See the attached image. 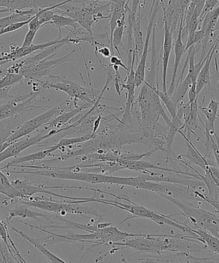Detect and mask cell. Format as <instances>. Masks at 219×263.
Instances as JSON below:
<instances>
[{
    "label": "cell",
    "mask_w": 219,
    "mask_h": 263,
    "mask_svg": "<svg viewBox=\"0 0 219 263\" xmlns=\"http://www.w3.org/2000/svg\"><path fill=\"white\" fill-rule=\"evenodd\" d=\"M57 134H58V129H53L47 134H44V132L41 131L36 136L31 138L27 137L25 139L24 137L12 142L4 152L0 153V163L9 158L16 157L28 148L37 145L43 140L49 139Z\"/></svg>",
    "instance_id": "obj_10"
},
{
    "label": "cell",
    "mask_w": 219,
    "mask_h": 263,
    "mask_svg": "<svg viewBox=\"0 0 219 263\" xmlns=\"http://www.w3.org/2000/svg\"><path fill=\"white\" fill-rule=\"evenodd\" d=\"M0 255H1L2 259L4 260V261L5 262H7V258L6 257V255H5L3 247H2L1 242H0Z\"/></svg>",
    "instance_id": "obj_51"
},
{
    "label": "cell",
    "mask_w": 219,
    "mask_h": 263,
    "mask_svg": "<svg viewBox=\"0 0 219 263\" xmlns=\"http://www.w3.org/2000/svg\"><path fill=\"white\" fill-rule=\"evenodd\" d=\"M16 203L17 204L13 209H11V210H8L9 216L6 219V222L9 221L12 218H16V217H20V218L23 219H32L38 221H39V218H42L47 219L49 222H52V223H53L52 219H57V220L59 221L61 218V216H59V214L58 215H54V214L47 213H37V212L30 210L29 206L25 205V204Z\"/></svg>",
    "instance_id": "obj_16"
},
{
    "label": "cell",
    "mask_w": 219,
    "mask_h": 263,
    "mask_svg": "<svg viewBox=\"0 0 219 263\" xmlns=\"http://www.w3.org/2000/svg\"><path fill=\"white\" fill-rule=\"evenodd\" d=\"M164 25L165 34L162 56V91L165 93H167V74L169 58L172 48V32L170 28L168 27L166 22H164Z\"/></svg>",
    "instance_id": "obj_22"
},
{
    "label": "cell",
    "mask_w": 219,
    "mask_h": 263,
    "mask_svg": "<svg viewBox=\"0 0 219 263\" xmlns=\"http://www.w3.org/2000/svg\"><path fill=\"white\" fill-rule=\"evenodd\" d=\"M178 133L184 138L186 142H187V144H186V152L184 154L178 156L176 158L175 161L182 160L183 158H185L189 162L188 163L190 165L199 166V167L202 168L204 171H205L210 164H209L208 160L206 159L205 156L201 154L200 152L193 145L192 142H191V140H188L186 137L185 135L183 134L182 131H179Z\"/></svg>",
    "instance_id": "obj_18"
},
{
    "label": "cell",
    "mask_w": 219,
    "mask_h": 263,
    "mask_svg": "<svg viewBox=\"0 0 219 263\" xmlns=\"http://www.w3.org/2000/svg\"><path fill=\"white\" fill-rule=\"evenodd\" d=\"M65 43L68 44L69 37L67 36L58 37L57 39L51 41V42L42 43V44H32L28 47H11V50L9 53H6L4 56L0 58V66L4 64L11 62V61L21 60V59L27 57L38 50H42L51 46L59 44V43Z\"/></svg>",
    "instance_id": "obj_11"
},
{
    "label": "cell",
    "mask_w": 219,
    "mask_h": 263,
    "mask_svg": "<svg viewBox=\"0 0 219 263\" xmlns=\"http://www.w3.org/2000/svg\"><path fill=\"white\" fill-rule=\"evenodd\" d=\"M91 191L106 194V195L113 196L114 198L119 199V200H124L128 201L130 204L127 205V204L118 202V201H116L105 200V199L94 198L93 200L94 202L114 206H116V208L121 209V210L128 211V213L132 214V217H131V218H146L149 219V220L154 221L155 223L160 224V226H169L175 227V228L180 230L181 231L188 232L189 234L192 232V228H191L190 226H187V224L178 222L177 220H176V219L172 218L170 216H165L164 215V214L155 213V212L149 210V209L144 208V206L137 205V204L132 202L129 199L113 195V194L104 192V191L99 190L91 189Z\"/></svg>",
    "instance_id": "obj_2"
},
{
    "label": "cell",
    "mask_w": 219,
    "mask_h": 263,
    "mask_svg": "<svg viewBox=\"0 0 219 263\" xmlns=\"http://www.w3.org/2000/svg\"><path fill=\"white\" fill-rule=\"evenodd\" d=\"M5 172L13 174H22V175H30L42 176L53 179L71 180L80 181V182L92 183V184H114L123 185L124 177H113L89 172H80V170H69L66 167H50L43 166L41 170L37 171H9L5 170Z\"/></svg>",
    "instance_id": "obj_1"
},
{
    "label": "cell",
    "mask_w": 219,
    "mask_h": 263,
    "mask_svg": "<svg viewBox=\"0 0 219 263\" xmlns=\"http://www.w3.org/2000/svg\"><path fill=\"white\" fill-rule=\"evenodd\" d=\"M117 162L119 163L122 167H123L124 168H127V170L141 171V172L144 174H149V175H151L152 173L151 171L148 170H151H151L167 171V172L169 173H186V172H183V171L180 170L160 167L159 165L154 164V163L146 162V161L142 160L138 161L118 160L117 161Z\"/></svg>",
    "instance_id": "obj_20"
},
{
    "label": "cell",
    "mask_w": 219,
    "mask_h": 263,
    "mask_svg": "<svg viewBox=\"0 0 219 263\" xmlns=\"http://www.w3.org/2000/svg\"><path fill=\"white\" fill-rule=\"evenodd\" d=\"M191 0H180L181 6H182L183 11H186L188 4H189Z\"/></svg>",
    "instance_id": "obj_49"
},
{
    "label": "cell",
    "mask_w": 219,
    "mask_h": 263,
    "mask_svg": "<svg viewBox=\"0 0 219 263\" xmlns=\"http://www.w3.org/2000/svg\"><path fill=\"white\" fill-rule=\"evenodd\" d=\"M66 0H0V7L11 12L26 10H41L55 7Z\"/></svg>",
    "instance_id": "obj_12"
},
{
    "label": "cell",
    "mask_w": 219,
    "mask_h": 263,
    "mask_svg": "<svg viewBox=\"0 0 219 263\" xmlns=\"http://www.w3.org/2000/svg\"><path fill=\"white\" fill-rule=\"evenodd\" d=\"M192 232L198 235L199 240L206 245L207 250L219 255V238L218 237L198 228H192Z\"/></svg>",
    "instance_id": "obj_29"
},
{
    "label": "cell",
    "mask_w": 219,
    "mask_h": 263,
    "mask_svg": "<svg viewBox=\"0 0 219 263\" xmlns=\"http://www.w3.org/2000/svg\"><path fill=\"white\" fill-rule=\"evenodd\" d=\"M131 7L130 11L132 14L137 15L141 14V8L144 9V0H130Z\"/></svg>",
    "instance_id": "obj_41"
},
{
    "label": "cell",
    "mask_w": 219,
    "mask_h": 263,
    "mask_svg": "<svg viewBox=\"0 0 219 263\" xmlns=\"http://www.w3.org/2000/svg\"><path fill=\"white\" fill-rule=\"evenodd\" d=\"M109 62L111 63L110 66L117 65L123 68L124 70L128 71V72L129 71V68L124 65L123 61H122L121 58L116 57L115 55H111V57H110Z\"/></svg>",
    "instance_id": "obj_43"
},
{
    "label": "cell",
    "mask_w": 219,
    "mask_h": 263,
    "mask_svg": "<svg viewBox=\"0 0 219 263\" xmlns=\"http://www.w3.org/2000/svg\"><path fill=\"white\" fill-rule=\"evenodd\" d=\"M94 51H96L97 52L100 53L102 55L104 56V58H108L112 55L111 50L108 47H102L98 48L97 47H94Z\"/></svg>",
    "instance_id": "obj_44"
},
{
    "label": "cell",
    "mask_w": 219,
    "mask_h": 263,
    "mask_svg": "<svg viewBox=\"0 0 219 263\" xmlns=\"http://www.w3.org/2000/svg\"><path fill=\"white\" fill-rule=\"evenodd\" d=\"M71 99L70 98L66 99L62 103L57 106L53 107L45 113L25 122L13 134L7 137L4 142L12 143L16 140L21 139L22 138L28 136L30 134L37 132L40 127H43L48 122L52 121L56 117L60 116L63 112L68 111L73 109L71 106Z\"/></svg>",
    "instance_id": "obj_5"
},
{
    "label": "cell",
    "mask_w": 219,
    "mask_h": 263,
    "mask_svg": "<svg viewBox=\"0 0 219 263\" xmlns=\"http://www.w3.org/2000/svg\"><path fill=\"white\" fill-rule=\"evenodd\" d=\"M12 231L16 232L17 234H18L20 236L22 237V238L27 240V241H29L30 243H31L33 246L35 248V249L39 250V251L41 252L46 257L48 258V260H50V262L63 263L66 262L64 261V260L60 259L59 257L56 256L55 254H53L52 252H50L49 250H48L47 248L45 247V245L39 241V239L33 238V237L29 236V235L24 233V232L15 229L13 227H12Z\"/></svg>",
    "instance_id": "obj_27"
},
{
    "label": "cell",
    "mask_w": 219,
    "mask_h": 263,
    "mask_svg": "<svg viewBox=\"0 0 219 263\" xmlns=\"http://www.w3.org/2000/svg\"><path fill=\"white\" fill-rule=\"evenodd\" d=\"M10 12V11L9 9H0V14L5 13V12Z\"/></svg>",
    "instance_id": "obj_53"
},
{
    "label": "cell",
    "mask_w": 219,
    "mask_h": 263,
    "mask_svg": "<svg viewBox=\"0 0 219 263\" xmlns=\"http://www.w3.org/2000/svg\"><path fill=\"white\" fill-rule=\"evenodd\" d=\"M93 105L94 104H93L84 103L83 105L78 106V108H75V109H71L70 111L63 112V113L60 114V116H58L56 117V118L52 120V121L46 124L45 126L43 127L42 131L45 132L50 128L60 129L62 128V126L68 124L69 122H70L71 119L77 116L81 111L85 110L86 109L91 108Z\"/></svg>",
    "instance_id": "obj_23"
},
{
    "label": "cell",
    "mask_w": 219,
    "mask_h": 263,
    "mask_svg": "<svg viewBox=\"0 0 219 263\" xmlns=\"http://www.w3.org/2000/svg\"><path fill=\"white\" fill-rule=\"evenodd\" d=\"M11 183L14 187L16 188L21 194L23 198H29L38 193L47 194V195L57 196L58 198H65V196L58 195L57 193L49 191V190H53V189H60V186L59 187L58 186L57 187H48V186L45 185H36L30 182L27 179L24 180L16 179L11 181Z\"/></svg>",
    "instance_id": "obj_15"
},
{
    "label": "cell",
    "mask_w": 219,
    "mask_h": 263,
    "mask_svg": "<svg viewBox=\"0 0 219 263\" xmlns=\"http://www.w3.org/2000/svg\"><path fill=\"white\" fill-rule=\"evenodd\" d=\"M48 79H54L58 82L56 83H50L41 80H35L42 85V90H46L47 89H55L56 90L62 91L68 94L70 98L73 100V105L75 108H78L79 100L84 102V103H90L94 104L97 99L96 96L94 93L93 87H87L81 85L70 79L66 78L65 77L55 76L52 74L48 77Z\"/></svg>",
    "instance_id": "obj_4"
},
{
    "label": "cell",
    "mask_w": 219,
    "mask_h": 263,
    "mask_svg": "<svg viewBox=\"0 0 219 263\" xmlns=\"http://www.w3.org/2000/svg\"><path fill=\"white\" fill-rule=\"evenodd\" d=\"M105 108H104L103 110L101 111V113L99 114V116L98 117H97V119L95 120V121L94 122V126H93V135H94L96 134L97 131H98L99 126H100V124L101 123L102 119H103V114L104 113V111H105Z\"/></svg>",
    "instance_id": "obj_45"
},
{
    "label": "cell",
    "mask_w": 219,
    "mask_h": 263,
    "mask_svg": "<svg viewBox=\"0 0 219 263\" xmlns=\"http://www.w3.org/2000/svg\"><path fill=\"white\" fill-rule=\"evenodd\" d=\"M213 155H214V157H215L216 166L219 168V146L214 149Z\"/></svg>",
    "instance_id": "obj_48"
},
{
    "label": "cell",
    "mask_w": 219,
    "mask_h": 263,
    "mask_svg": "<svg viewBox=\"0 0 219 263\" xmlns=\"http://www.w3.org/2000/svg\"><path fill=\"white\" fill-rule=\"evenodd\" d=\"M218 3V0H206L205 6H204V8L203 9L202 13L201 14L200 24V23L203 21L204 17L206 16V14H207L208 12H210L211 10L215 8V7Z\"/></svg>",
    "instance_id": "obj_40"
},
{
    "label": "cell",
    "mask_w": 219,
    "mask_h": 263,
    "mask_svg": "<svg viewBox=\"0 0 219 263\" xmlns=\"http://www.w3.org/2000/svg\"><path fill=\"white\" fill-rule=\"evenodd\" d=\"M44 90L40 89L27 94L12 96V98L0 103V121L10 119H16L22 114L29 113L35 109L49 108V106H35L32 101Z\"/></svg>",
    "instance_id": "obj_6"
},
{
    "label": "cell",
    "mask_w": 219,
    "mask_h": 263,
    "mask_svg": "<svg viewBox=\"0 0 219 263\" xmlns=\"http://www.w3.org/2000/svg\"><path fill=\"white\" fill-rule=\"evenodd\" d=\"M111 226V223H99L97 224L99 229H101L103 228H105L106 227H109Z\"/></svg>",
    "instance_id": "obj_52"
},
{
    "label": "cell",
    "mask_w": 219,
    "mask_h": 263,
    "mask_svg": "<svg viewBox=\"0 0 219 263\" xmlns=\"http://www.w3.org/2000/svg\"><path fill=\"white\" fill-rule=\"evenodd\" d=\"M197 101L198 99L193 103H190V113L183 122L182 129V131L184 130V132H183V134L190 140H191V134L194 135L198 138V140H200V138L195 134V132L198 131V130L203 132L202 129L199 126V122H200L203 126L205 124L201 118L200 114H199V106H198Z\"/></svg>",
    "instance_id": "obj_19"
},
{
    "label": "cell",
    "mask_w": 219,
    "mask_h": 263,
    "mask_svg": "<svg viewBox=\"0 0 219 263\" xmlns=\"http://www.w3.org/2000/svg\"><path fill=\"white\" fill-rule=\"evenodd\" d=\"M219 103L214 97L211 96L210 103L207 107L199 106V110L203 112L206 117L205 123L204 124L205 132H208L213 135H215V121L217 117Z\"/></svg>",
    "instance_id": "obj_24"
},
{
    "label": "cell",
    "mask_w": 219,
    "mask_h": 263,
    "mask_svg": "<svg viewBox=\"0 0 219 263\" xmlns=\"http://www.w3.org/2000/svg\"><path fill=\"white\" fill-rule=\"evenodd\" d=\"M138 189L152 191L159 194L161 196H169L182 201H203L202 199L196 193L197 191H193L185 186L176 184V183L152 182V181L144 180L141 178Z\"/></svg>",
    "instance_id": "obj_7"
},
{
    "label": "cell",
    "mask_w": 219,
    "mask_h": 263,
    "mask_svg": "<svg viewBox=\"0 0 219 263\" xmlns=\"http://www.w3.org/2000/svg\"><path fill=\"white\" fill-rule=\"evenodd\" d=\"M67 44L65 43H59V44L51 46V47L45 48L41 50V52L37 53V54H30L19 60L18 62L14 64L7 70V73H17L20 68L32 65V64L40 62L47 59H52L57 54V51L62 48L63 46Z\"/></svg>",
    "instance_id": "obj_13"
},
{
    "label": "cell",
    "mask_w": 219,
    "mask_h": 263,
    "mask_svg": "<svg viewBox=\"0 0 219 263\" xmlns=\"http://www.w3.org/2000/svg\"><path fill=\"white\" fill-rule=\"evenodd\" d=\"M149 85L151 87L152 90H154L155 92L159 97L160 99H161V101L164 103L172 119L175 118V117H177V106L176 105L174 102L172 101L170 97L168 96L167 93H165L163 92L162 91H160L159 88H157L156 87H152L150 85V84H149Z\"/></svg>",
    "instance_id": "obj_35"
},
{
    "label": "cell",
    "mask_w": 219,
    "mask_h": 263,
    "mask_svg": "<svg viewBox=\"0 0 219 263\" xmlns=\"http://www.w3.org/2000/svg\"><path fill=\"white\" fill-rule=\"evenodd\" d=\"M10 236L8 227H7V222L6 221H3L0 219V237L3 240L5 245H6L7 249H8V251L11 256L15 260V261L17 262H21L20 260L17 259L14 254L13 252L11 249V247L10 246L9 241V237Z\"/></svg>",
    "instance_id": "obj_37"
},
{
    "label": "cell",
    "mask_w": 219,
    "mask_h": 263,
    "mask_svg": "<svg viewBox=\"0 0 219 263\" xmlns=\"http://www.w3.org/2000/svg\"><path fill=\"white\" fill-rule=\"evenodd\" d=\"M192 76L189 73H188L184 80L182 81V83L176 88L174 92H173L172 95L170 97V98H171L176 105L177 106L180 102L183 101V99H184L186 94H187L191 86H192Z\"/></svg>",
    "instance_id": "obj_33"
},
{
    "label": "cell",
    "mask_w": 219,
    "mask_h": 263,
    "mask_svg": "<svg viewBox=\"0 0 219 263\" xmlns=\"http://www.w3.org/2000/svg\"><path fill=\"white\" fill-rule=\"evenodd\" d=\"M48 25H52L55 27L59 31L58 37H62V28L67 29V27L73 28V30H78L81 27L80 25L73 19L72 17L64 16V15L55 14L53 16L52 20Z\"/></svg>",
    "instance_id": "obj_30"
},
{
    "label": "cell",
    "mask_w": 219,
    "mask_h": 263,
    "mask_svg": "<svg viewBox=\"0 0 219 263\" xmlns=\"http://www.w3.org/2000/svg\"><path fill=\"white\" fill-rule=\"evenodd\" d=\"M218 17L219 5L215 9L214 8L210 12H208L204 17L203 21L200 23V29H202L205 30L206 37L208 39L215 30V28L216 23L218 22Z\"/></svg>",
    "instance_id": "obj_31"
},
{
    "label": "cell",
    "mask_w": 219,
    "mask_h": 263,
    "mask_svg": "<svg viewBox=\"0 0 219 263\" xmlns=\"http://www.w3.org/2000/svg\"><path fill=\"white\" fill-rule=\"evenodd\" d=\"M182 211L180 215L185 216L192 228H198L209 232L219 238V217L195 206L188 201L178 200L169 196H163Z\"/></svg>",
    "instance_id": "obj_3"
},
{
    "label": "cell",
    "mask_w": 219,
    "mask_h": 263,
    "mask_svg": "<svg viewBox=\"0 0 219 263\" xmlns=\"http://www.w3.org/2000/svg\"><path fill=\"white\" fill-rule=\"evenodd\" d=\"M37 32L33 31V30H29L27 34L25 35V40L22 47H30V45H32L33 42H34L35 35H36Z\"/></svg>",
    "instance_id": "obj_42"
},
{
    "label": "cell",
    "mask_w": 219,
    "mask_h": 263,
    "mask_svg": "<svg viewBox=\"0 0 219 263\" xmlns=\"http://www.w3.org/2000/svg\"><path fill=\"white\" fill-rule=\"evenodd\" d=\"M55 151L52 148L48 147V149L41 151L33 154L24 156L21 157L14 158L11 162L7 163L4 167L1 168L2 170H7L11 167H16V165L21 164V163L29 162H36V161H40L45 159L46 157L50 156L52 153Z\"/></svg>",
    "instance_id": "obj_26"
},
{
    "label": "cell",
    "mask_w": 219,
    "mask_h": 263,
    "mask_svg": "<svg viewBox=\"0 0 219 263\" xmlns=\"http://www.w3.org/2000/svg\"><path fill=\"white\" fill-rule=\"evenodd\" d=\"M75 52L73 50L68 54L57 60H50V59L42 60L37 63L24 66L19 69L18 74L24 78L31 80H40V79L48 78L55 68L67 63H75L71 56Z\"/></svg>",
    "instance_id": "obj_8"
},
{
    "label": "cell",
    "mask_w": 219,
    "mask_h": 263,
    "mask_svg": "<svg viewBox=\"0 0 219 263\" xmlns=\"http://www.w3.org/2000/svg\"><path fill=\"white\" fill-rule=\"evenodd\" d=\"M183 23H184V17H182L180 20L179 30H178L177 39L176 40L174 45V68H173V73L171 79V83H170V88L169 90L167 91L168 96L171 97L173 92H174L176 88V79L177 77V72L178 67H179L181 60H182L183 54H184L185 51V47L183 44L182 41V30L183 28Z\"/></svg>",
    "instance_id": "obj_17"
},
{
    "label": "cell",
    "mask_w": 219,
    "mask_h": 263,
    "mask_svg": "<svg viewBox=\"0 0 219 263\" xmlns=\"http://www.w3.org/2000/svg\"><path fill=\"white\" fill-rule=\"evenodd\" d=\"M158 151L157 149L151 151V152L144 153V154H135L128 152L121 153L120 151L117 150L116 155L118 160H123L128 161H138L143 159L145 157H151L155 152Z\"/></svg>",
    "instance_id": "obj_36"
},
{
    "label": "cell",
    "mask_w": 219,
    "mask_h": 263,
    "mask_svg": "<svg viewBox=\"0 0 219 263\" xmlns=\"http://www.w3.org/2000/svg\"><path fill=\"white\" fill-rule=\"evenodd\" d=\"M207 195H206L204 198V201L210 204V205L212 206L214 209L216 211V213L219 214V201L217 200H211V199L208 198Z\"/></svg>",
    "instance_id": "obj_47"
},
{
    "label": "cell",
    "mask_w": 219,
    "mask_h": 263,
    "mask_svg": "<svg viewBox=\"0 0 219 263\" xmlns=\"http://www.w3.org/2000/svg\"><path fill=\"white\" fill-rule=\"evenodd\" d=\"M0 194L6 196L15 202L23 198L21 194L14 187L11 182H10L8 178L4 175L1 168H0Z\"/></svg>",
    "instance_id": "obj_28"
},
{
    "label": "cell",
    "mask_w": 219,
    "mask_h": 263,
    "mask_svg": "<svg viewBox=\"0 0 219 263\" xmlns=\"http://www.w3.org/2000/svg\"><path fill=\"white\" fill-rule=\"evenodd\" d=\"M206 35L205 30L201 29L199 30H196L192 36L188 37V41L187 42V45L185 47V51L188 50V48L192 47V46L195 44H198L202 42L204 38L206 37Z\"/></svg>",
    "instance_id": "obj_38"
},
{
    "label": "cell",
    "mask_w": 219,
    "mask_h": 263,
    "mask_svg": "<svg viewBox=\"0 0 219 263\" xmlns=\"http://www.w3.org/2000/svg\"><path fill=\"white\" fill-rule=\"evenodd\" d=\"M126 17L125 16L122 17L121 20H119L118 21V27H117L115 30H114L113 40L111 43V48L112 54H114V49H116L117 52L119 53V55L120 56V58H122L121 53L120 52V48L123 47L122 44V40H123V36L124 34V25L126 24Z\"/></svg>",
    "instance_id": "obj_32"
},
{
    "label": "cell",
    "mask_w": 219,
    "mask_h": 263,
    "mask_svg": "<svg viewBox=\"0 0 219 263\" xmlns=\"http://www.w3.org/2000/svg\"><path fill=\"white\" fill-rule=\"evenodd\" d=\"M156 1H157V0H152V6H151V11H150V12H151L152 11V10H154L155 4V2H156Z\"/></svg>",
    "instance_id": "obj_54"
},
{
    "label": "cell",
    "mask_w": 219,
    "mask_h": 263,
    "mask_svg": "<svg viewBox=\"0 0 219 263\" xmlns=\"http://www.w3.org/2000/svg\"><path fill=\"white\" fill-rule=\"evenodd\" d=\"M11 144V143H9L7 142H3L0 143V153L4 152V151L6 149V148L8 147L9 145Z\"/></svg>",
    "instance_id": "obj_50"
},
{
    "label": "cell",
    "mask_w": 219,
    "mask_h": 263,
    "mask_svg": "<svg viewBox=\"0 0 219 263\" xmlns=\"http://www.w3.org/2000/svg\"><path fill=\"white\" fill-rule=\"evenodd\" d=\"M94 136V135H89L83 137L70 138V139H63H63L60 140V141L57 143V144L49 147L52 148L55 152V151L62 149V148H66L71 146V145L85 142L93 139Z\"/></svg>",
    "instance_id": "obj_34"
},
{
    "label": "cell",
    "mask_w": 219,
    "mask_h": 263,
    "mask_svg": "<svg viewBox=\"0 0 219 263\" xmlns=\"http://www.w3.org/2000/svg\"><path fill=\"white\" fill-rule=\"evenodd\" d=\"M39 12L38 10L31 9L26 11L12 12V14L6 17L0 18V30L6 29L12 24L28 21Z\"/></svg>",
    "instance_id": "obj_25"
},
{
    "label": "cell",
    "mask_w": 219,
    "mask_h": 263,
    "mask_svg": "<svg viewBox=\"0 0 219 263\" xmlns=\"http://www.w3.org/2000/svg\"><path fill=\"white\" fill-rule=\"evenodd\" d=\"M33 17H32V18H30L29 20H28V21L17 23V24H12L11 25H9V26L6 27V29H4L2 30H0V35L7 34V33L16 31V30L21 29V28L24 27L25 25L29 24L30 21H31V20H32Z\"/></svg>",
    "instance_id": "obj_39"
},
{
    "label": "cell",
    "mask_w": 219,
    "mask_h": 263,
    "mask_svg": "<svg viewBox=\"0 0 219 263\" xmlns=\"http://www.w3.org/2000/svg\"><path fill=\"white\" fill-rule=\"evenodd\" d=\"M164 6V0H157L155 2L154 10L151 12H149L148 25L147 27L146 37L145 40L143 50L141 55L140 61L137 65V70L136 71V88L138 89L140 86L144 83L146 79V66L148 55L149 41L151 38V35L152 33V29L155 27V23L156 22L158 12Z\"/></svg>",
    "instance_id": "obj_9"
},
{
    "label": "cell",
    "mask_w": 219,
    "mask_h": 263,
    "mask_svg": "<svg viewBox=\"0 0 219 263\" xmlns=\"http://www.w3.org/2000/svg\"><path fill=\"white\" fill-rule=\"evenodd\" d=\"M219 43V35L217 39L216 40L215 43H214L212 47H211L210 51L206 55V60L205 63L204 64L202 68L199 73L197 81H196V91H197V95L201 92L206 86H210V65L211 60L215 53L216 47Z\"/></svg>",
    "instance_id": "obj_21"
},
{
    "label": "cell",
    "mask_w": 219,
    "mask_h": 263,
    "mask_svg": "<svg viewBox=\"0 0 219 263\" xmlns=\"http://www.w3.org/2000/svg\"><path fill=\"white\" fill-rule=\"evenodd\" d=\"M147 257L152 258V262H218V257L200 258L191 255L190 253L177 252L174 254H165L164 253L154 255H146Z\"/></svg>",
    "instance_id": "obj_14"
},
{
    "label": "cell",
    "mask_w": 219,
    "mask_h": 263,
    "mask_svg": "<svg viewBox=\"0 0 219 263\" xmlns=\"http://www.w3.org/2000/svg\"><path fill=\"white\" fill-rule=\"evenodd\" d=\"M13 86L7 87L0 90V100H7V99H11L12 96L9 94V91Z\"/></svg>",
    "instance_id": "obj_46"
}]
</instances>
